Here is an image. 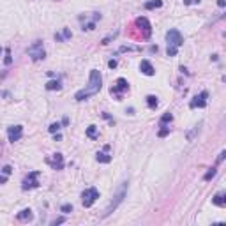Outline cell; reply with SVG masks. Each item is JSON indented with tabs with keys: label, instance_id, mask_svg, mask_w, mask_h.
Segmentation results:
<instances>
[{
	"label": "cell",
	"instance_id": "obj_1",
	"mask_svg": "<svg viewBox=\"0 0 226 226\" xmlns=\"http://www.w3.org/2000/svg\"><path fill=\"white\" fill-rule=\"evenodd\" d=\"M101 87H103L101 73H99L97 69H92V71H90V78H89V85H87L83 90L76 92L74 99H76V101H85V99H89L90 95H95V94L101 90Z\"/></svg>",
	"mask_w": 226,
	"mask_h": 226
},
{
	"label": "cell",
	"instance_id": "obj_2",
	"mask_svg": "<svg viewBox=\"0 0 226 226\" xmlns=\"http://www.w3.org/2000/svg\"><path fill=\"white\" fill-rule=\"evenodd\" d=\"M126 193H127V182H122V186L118 187V191H117V194L113 196V200H111V203L108 205V208L104 210V214H103V217H108L110 214H111L115 208L118 207V203H122V200H124V196H126Z\"/></svg>",
	"mask_w": 226,
	"mask_h": 226
},
{
	"label": "cell",
	"instance_id": "obj_3",
	"mask_svg": "<svg viewBox=\"0 0 226 226\" xmlns=\"http://www.w3.org/2000/svg\"><path fill=\"white\" fill-rule=\"evenodd\" d=\"M99 198V191L95 187H89L81 193V202H83V207H92L95 203V200Z\"/></svg>",
	"mask_w": 226,
	"mask_h": 226
},
{
	"label": "cell",
	"instance_id": "obj_4",
	"mask_svg": "<svg viewBox=\"0 0 226 226\" xmlns=\"http://www.w3.org/2000/svg\"><path fill=\"white\" fill-rule=\"evenodd\" d=\"M28 55L32 57V60H34V62L44 59L46 53H44V49H43V41H35L32 46H28Z\"/></svg>",
	"mask_w": 226,
	"mask_h": 226
},
{
	"label": "cell",
	"instance_id": "obj_5",
	"mask_svg": "<svg viewBox=\"0 0 226 226\" xmlns=\"http://www.w3.org/2000/svg\"><path fill=\"white\" fill-rule=\"evenodd\" d=\"M166 41H168V46H175V48L184 44V37H182V34L177 28L168 30L166 32Z\"/></svg>",
	"mask_w": 226,
	"mask_h": 226
},
{
	"label": "cell",
	"instance_id": "obj_6",
	"mask_svg": "<svg viewBox=\"0 0 226 226\" xmlns=\"http://www.w3.org/2000/svg\"><path fill=\"white\" fill-rule=\"evenodd\" d=\"M39 172H30L28 173V177L23 180V184H21V187H23V191H28V189H35V187L39 186Z\"/></svg>",
	"mask_w": 226,
	"mask_h": 226
},
{
	"label": "cell",
	"instance_id": "obj_7",
	"mask_svg": "<svg viewBox=\"0 0 226 226\" xmlns=\"http://www.w3.org/2000/svg\"><path fill=\"white\" fill-rule=\"evenodd\" d=\"M126 90H129V83H127V80H124V78H118L117 83L111 87V94L117 95V99H120V92H126Z\"/></svg>",
	"mask_w": 226,
	"mask_h": 226
},
{
	"label": "cell",
	"instance_id": "obj_8",
	"mask_svg": "<svg viewBox=\"0 0 226 226\" xmlns=\"http://www.w3.org/2000/svg\"><path fill=\"white\" fill-rule=\"evenodd\" d=\"M46 162H48L53 170H62V168H64V156L60 152H57V154H53L51 157L46 159Z\"/></svg>",
	"mask_w": 226,
	"mask_h": 226
},
{
	"label": "cell",
	"instance_id": "obj_9",
	"mask_svg": "<svg viewBox=\"0 0 226 226\" xmlns=\"http://www.w3.org/2000/svg\"><path fill=\"white\" fill-rule=\"evenodd\" d=\"M21 134H23V127H21V126H11V127L7 129V138H9L11 143L18 141L21 138Z\"/></svg>",
	"mask_w": 226,
	"mask_h": 226
},
{
	"label": "cell",
	"instance_id": "obj_10",
	"mask_svg": "<svg viewBox=\"0 0 226 226\" xmlns=\"http://www.w3.org/2000/svg\"><path fill=\"white\" fill-rule=\"evenodd\" d=\"M207 97H208V94L207 92H202V94H198L196 97L191 101V108H205L207 106Z\"/></svg>",
	"mask_w": 226,
	"mask_h": 226
},
{
	"label": "cell",
	"instance_id": "obj_11",
	"mask_svg": "<svg viewBox=\"0 0 226 226\" xmlns=\"http://www.w3.org/2000/svg\"><path fill=\"white\" fill-rule=\"evenodd\" d=\"M136 25H138V27H141V28L145 30V37H148V35L152 34V27H150V23H148L147 18H143V16H141V18H138V20H136Z\"/></svg>",
	"mask_w": 226,
	"mask_h": 226
},
{
	"label": "cell",
	"instance_id": "obj_12",
	"mask_svg": "<svg viewBox=\"0 0 226 226\" xmlns=\"http://www.w3.org/2000/svg\"><path fill=\"white\" fill-rule=\"evenodd\" d=\"M140 71L143 74H147V76H154L156 74V69L152 67V64L148 62V60H141V64H140Z\"/></svg>",
	"mask_w": 226,
	"mask_h": 226
},
{
	"label": "cell",
	"instance_id": "obj_13",
	"mask_svg": "<svg viewBox=\"0 0 226 226\" xmlns=\"http://www.w3.org/2000/svg\"><path fill=\"white\" fill-rule=\"evenodd\" d=\"M212 203L217 205V207H224L226 205V194L224 193H217L216 196L212 198Z\"/></svg>",
	"mask_w": 226,
	"mask_h": 226
},
{
	"label": "cell",
	"instance_id": "obj_14",
	"mask_svg": "<svg viewBox=\"0 0 226 226\" xmlns=\"http://www.w3.org/2000/svg\"><path fill=\"white\" fill-rule=\"evenodd\" d=\"M159 7H162V0H148V2H145V9L147 11L159 9Z\"/></svg>",
	"mask_w": 226,
	"mask_h": 226
},
{
	"label": "cell",
	"instance_id": "obj_15",
	"mask_svg": "<svg viewBox=\"0 0 226 226\" xmlns=\"http://www.w3.org/2000/svg\"><path fill=\"white\" fill-rule=\"evenodd\" d=\"M32 217H34V214H32L30 208H23V210L18 214V219H20V221H30Z\"/></svg>",
	"mask_w": 226,
	"mask_h": 226
},
{
	"label": "cell",
	"instance_id": "obj_16",
	"mask_svg": "<svg viewBox=\"0 0 226 226\" xmlns=\"http://www.w3.org/2000/svg\"><path fill=\"white\" fill-rule=\"evenodd\" d=\"M60 89H62V85H60L57 80H51V81L46 83V90H60Z\"/></svg>",
	"mask_w": 226,
	"mask_h": 226
},
{
	"label": "cell",
	"instance_id": "obj_17",
	"mask_svg": "<svg viewBox=\"0 0 226 226\" xmlns=\"http://www.w3.org/2000/svg\"><path fill=\"white\" fill-rule=\"evenodd\" d=\"M95 159H97L99 162H104V164H108V162L111 161V156H108V154H104V152H99Z\"/></svg>",
	"mask_w": 226,
	"mask_h": 226
},
{
	"label": "cell",
	"instance_id": "obj_18",
	"mask_svg": "<svg viewBox=\"0 0 226 226\" xmlns=\"http://www.w3.org/2000/svg\"><path fill=\"white\" fill-rule=\"evenodd\" d=\"M147 104H148V108H157V104H159V101H157V97L156 95H148L147 97Z\"/></svg>",
	"mask_w": 226,
	"mask_h": 226
},
{
	"label": "cell",
	"instance_id": "obj_19",
	"mask_svg": "<svg viewBox=\"0 0 226 226\" xmlns=\"http://www.w3.org/2000/svg\"><path fill=\"white\" fill-rule=\"evenodd\" d=\"M200 127H202V122L198 124V126H194V129H193L191 133L187 134V140H189V141H193V140H194V136H196V134L200 133Z\"/></svg>",
	"mask_w": 226,
	"mask_h": 226
},
{
	"label": "cell",
	"instance_id": "obj_20",
	"mask_svg": "<svg viewBox=\"0 0 226 226\" xmlns=\"http://www.w3.org/2000/svg\"><path fill=\"white\" fill-rule=\"evenodd\" d=\"M87 136L92 138V140H95V138H97V127H95V126H89V129H87Z\"/></svg>",
	"mask_w": 226,
	"mask_h": 226
},
{
	"label": "cell",
	"instance_id": "obj_21",
	"mask_svg": "<svg viewBox=\"0 0 226 226\" xmlns=\"http://www.w3.org/2000/svg\"><path fill=\"white\" fill-rule=\"evenodd\" d=\"M173 120V115L172 113H164L161 117V126H164V124H168V122H172Z\"/></svg>",
	"mask_w": 226,
	"mask_h": 226
},
{
	"label": "cell",
	"instance_id": "obj_22",
	"mask_svg": "<svg viewBox=\"0 0 226 226\" xmlns=\"http://www.w3.org/2000/svg\"><path fill=\"white\" fill-rule=\"evenodd\" d=\"M216 173H217L216 168H210V170H208V172L205 173V177H203V178H205V180H210L212 177H216Z\"/></svg>",
	"mask_w": 226,
	"mask_h": 226
},
{
	"label": "cell",
	"instance_id": "obj_23",
	"mask_svg": "<svg viewBox=\"0 0 226 226\" xmlns=\"http://www.w3.org/2000/svg\"><path fill=\"white\" fill-rule=\"evenodd\" d=\"M177 51H178V48H175V46H168V48H166V55H168V57H175Z\"/></svg>",
	"mask_w": 226,
	"mask_h": 226
},
{
	"label": "cell",
	"instance_id": "obj_24",
	"mask_svg": "<svg viewBox=\"0 0 226 226\" xmlns=\"http://www.w3.org/2000/svg\"><path fill=\"white\" fill-rule=\"evenodd\" d=\"M161 131H159V138H164V136H168V133H170V127H166V126H161Z\"/></svg>",
	"mask_w": 226,
	"mask_h": 226
},
{
	"label": "cell",
	"instance_id": "obj_25",
	"mask_svg": "<svg viewBox=\"0 0 226 226\" xmlns=\"http://www.w3.org/2000/svg\"><path fill=\"white\" fill-rule=\"evenodd\" d=\"M60 210L64 212V214H69V212H73V205L65 203V205H62V208H60Z\"/></svg>",
	"mask_w": 226,
	"mask_h": 226
},
{
	"label": "cell",
	"instance_id": "obj_26",
	"mask_svg": "<svg viewBox=\"0 0 226 226\" xmlns=\"http://www.w3.org/2000/svg\"><path fill=\"white\" fill-rule=\"evenodd\" d=\"M48 129H49V133H57V131L60 129V124H59V122H55V124H51Z\"/></svg>",
	"mask_w": 226,
	"mask_h": 226
},
{
	"label": "cell",
	"instance_id": "obj_27",
	"mask_svg": "<svg viewBox=\"0 0 226 226\" xmlns=\"http://www.w3.org/2000/svg\"><path fill=\"white\" fill-rule=\"evenodd\" d=\"M11 62H13V59H11V51L9 49H5V65H11Z\"/></svg>",
	"mask_w": 226,
	"mask_h": 226
},
{
	"label": "cell",
	"instance_id": "obj_28",
	"mask_svg": "<svg viewBox=\"0 0 226 226\" xmlns=\"http://www.w3.org/2000/svg\"><path fill=\"white\" fill-rule=\"evenodd\" d=\"M65 219L64 217H57V219H53V221H51V226H57V224H62V223H64Z\"/></svg>",
	"mask_w": 226,
	"mask_h": 226
},
{
	"label": "cell",
	"instance_id": "obj_29",
	"mask_svg": "<svg viewBox=\"0 0 226 226\" xmlns=\"http://www.w3.org/2000/svg\"><path fill=\"white\" fill-rule=\"evenodd\" d=\"M120 51H138V48H134V46H122Z\"/></svg>",
	"mask_w": 226,
	"mask_h": 226
},
{
	"label": "cell",
	"instance_id": "obj_30",
	"mask_svg": "<svg viewBox=\"0 0 226 226\" xmlns=\"http://www.w3.org/2000/svg\"><path fill=\"white\" fill-rule=\"evenodd\" d=\"M94 27H95V21H90V23L83 25V30H94Z\"/></svg>",
	"mask_w": 226,
	"mask_h": 226
},
{
	"label": "cell",
	"instance_id": "obj_31",
	"mask_svg": "<svg viewBox=\"0 0 226 226\" xmlns=\"http://www.w3.org/2000/svg\"><path fill=\"white\" fill-rule=\"evenodd\" d=\"M117 34H118V32H115V34L108 35V37H104V39H103V44H108V43H110V41H111V39H113V37H115Z\"/></svg>",
	"mask_w": 226,
	"mask_h": 226
},
{
	"label": "cell",
	"instance_id": "obj_32",
	"mask_svg": "<svg viewBox=\"0 0 226 226\" xmlns=\"http://www.w3.org/2000/svg\"><path fill=\"white\" fill-rule=\"evenodd\" d=\"M2 172H4V175H9V173L13 172V168H11V166H4V168H2Z\"/></svg>",
	"mask_w": 226,
	"mask_h": 226
},
{
	"label": "cell",
	"instance_id": "obj_33",
	"mask_svg": "<svg viewBox=\"0 0 226 226\" xmlns=\"http://www.w3.org/2000/svg\"><path fill=\"white\" fill-rule=\"evenodd\" d=\"M62 37H64V39H69V37H71V32H69L67 28H64V34H62Z\"/></svg>",
	"mask_w": 226,
	"mask_h": 226
},
{
	"label": "cell",
	"instance_id": "obj_34",
	"mask_svg": "<svg viewBox=\"0 0 226 226\" xmlns=\"http://www.w3.org/2000/svg\"><path fill=\"white\" fill-rule=\"evenodd\" d=\"M108 65H110V69H115V67H117V60H110Z\"/></svg>",
	"mask_w": 226,
	"mask_h": 226
},
{
	"label": "cell",
	"instance_id": "obj_35",
	"mask_svg": "<svg viewBox=\"0 0 226 226\" xmlns=\"http://www.w3.org/2000/svg\"><path fill=\"white\" fill-rule=\"evenodd\" d=\"M224 156H226V152H224V150H223V152L219 154V157H217V162H221L223 159H224Z\"/></svg>",
	"mask_w": 226,
	"mask_h": 226
},
{
	"label": "cell",
	"instance_id": "obj_36",
	"mask_svg": "<svg viewBox=\"0 0 226 226\" xmlns=\"http://www.w3.org/2000/svg\"><path fill=\"white\" fill-rule=\"evenodd\" d=\"M103 118H106V120H110V122H111V124H113V118H111V117H110L108 113H103Z\"/></svg>",
	"mask_w": 226,
	"mask_h": 226
},
{
	"label": "cell",
	"instance_id": "obj_37",
	"mask_svg": "<svg viewBox=\"0 0 226 226\" xmlns=\"http://www.w3.org/2000/svg\"><path fill=\"white\" fill-rule=\"evenodd\" d=\"M217 5H219V7H224L226 2H224V0H217Z\"/></svg>",
	"mask_w": 226,
	"mask_h": 226
},
{
	"label": "cell",
	"instance_id": "obj_38",
	"mask_svg": "<svg viewBox=\"0 0 226 226\" xmlns=\"http://www.w3.org/2000/svg\"><path fill=\"white\" fill-rule=\"evenodd\" d=\"M5 180H7V175H0V184H4Z\"/></svg>",
	"mask_w": 226,
	"mask_h": 226
},
{
	"label": "cell",
	"instance_id": "obj_39",
	"mask_svg": "<svg viewBox=\"0 0 226 226\" xmlns=\"http://www.w3.org/2000/svg\"><path fill=\"white\" fill-rule=\"evenodd\" d=\"M55 39H57V41H62V39H64V37H62V35H60V34H55Z\"/></svg>",
	"mask_w": 226,
	"mask_h": 226
},
{
	"label": "cell",
	"instance_id": "obj_40",
	"mask_svg": "<svg viewBox=\"0 0 226 226\" xmlns=\"http://www.w3.org/2000/svg\"><path fill=\"white\" fill-rule=\"evenodd\" d=\"M191 2H196V4H198V2H200V0H191Z\"/></svg>",
	"mask_w": 226,
	"mask_h": 226
},
{
	"label": "cell",
	"instance_id": "obj_41",
	"mask_svg": "<svg viewBox=\"0 0 226 226\" xmlns=\"http://www.w3.org/2000/svg\"><path fill=\"white\" fill-rule=\"evenodd\" d=\"M0 55H2V48H0Z\"/></svg>",
	"mask_w": 226,
	"mask_h": 226
}]
</instances>
